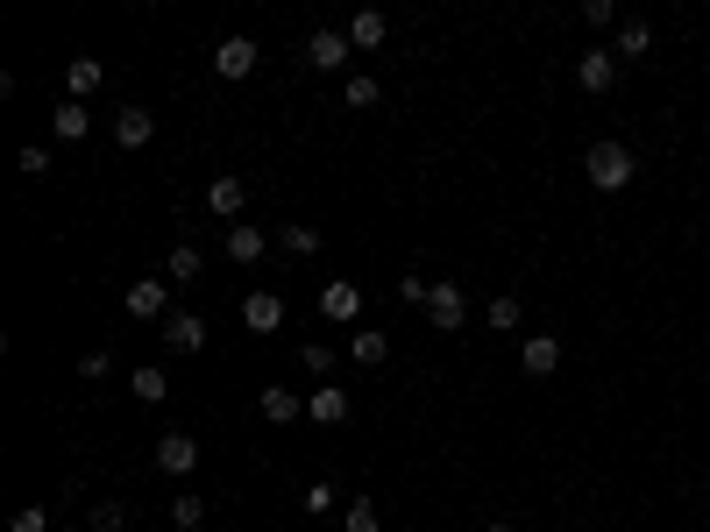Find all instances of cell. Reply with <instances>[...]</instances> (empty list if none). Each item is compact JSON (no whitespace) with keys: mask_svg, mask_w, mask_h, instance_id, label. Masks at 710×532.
Instances as JSON below:
<instances>
[{"mask_svg":"<svg viewBox=\"0 0 710 532\" xmlns=\"http://www.w3.org/2000/svg\"><path fill=\"white\" fill-rule=\"evenodd\" d=\"M583 178H590L597 192H626L632 178H640V163H632L626 143H590L583 149Z\"/></svg>","mask_w":710,"mask_h":532,"instance_id":"6da1fadb","label":"cell"},{"mask_svg":"<svg viewBox=\"0 0 710 532\" xmlns=\"http://www.w3.org/2000/svg\"><path fill=\"white\" fill-rule=\"evenodd\" d=\"M121 306H128V319H171V278H135Z\"/></svg>","mask_w":710,"mask_h":532,"instance_id":"7a4b0ae2","label":"cell"},{"mask_svg":"<svg viewBox=\"0 0 710 532\" xmlns=\"http://www.w3.org/2000/svg\"><path fill=\"white\" fill-rule=\"evenodd\" d=\"M349 57H356L349 29H313V36H306V65L313 71H349Z\"/></svg>","mask_w":710,"mask_h":532,"instance_id":"3957f363","label":"cell"},{"mask_svg":"<svg viewBox=\"0 0 710 532\" xmlns=\"http://www.w3.org/2000/svg\"><path fill=\"white\" fill-rule=\"evenodd\" d=\"M427 319H433V333H462L470 327V292H462V284H433Z\"/></svg>","mask_w":710,"mask_h":532,"instance_id":"277c9868","label":"cell"},{"mask_svg":"<svg viewBox=\"0 0 710 532\" xmlns=\"http://www.w3.org/2000/svg\"><path fill=\"white\" fill-rule=\"evenodd\" d=\"M576 86H583V93H611V86H618V50H611V43H597V50L576 57Z\"/></svg>","mask_w":710,"mask_h":532,"instance_id":"5b68a950","label":"cell"},{"mask_svg":"<svg viewBox=\"0 0 710 532\" xmlns=\"http://www.w3.org/2000/svg\"><path fill=\"white\" fill-rule=\"evenodd\" d=\"M241 206H249V178L221 171L214 185H206V213H214V220H241Z\"/></svg>","mask_w":710,"mask_h":532,"instance_id":"8992f818","label":"cell"},{"mask_svg":"<svg viewBox=\"0 0 710 532\" xmlns=\"http://www.w3.org/2000/svg\"><path fill=\"white\" fill-rule=\"evenodd\" d=\"M157 468L185 483L192 468H200V440H192V433H164V440H157Z\"/></svg>","mask_w":710,"mask_h":532,"instance_id":"52a82bcc","label":"cell"},{"mask_svg":"<svg viewBox=\"0 0 710 532\" xmlns=\"http://www.w3.org/2000/svg\"><path fill=\"white\" fill-rule=\"evenodd\" d=\"M256 71V43L249 36H221L214 43V79H249Z\"/></svg>","mask_w":710,"mask_h":532,"instance_id":"ba28073f","label":"cell"},{"mask_svg":"<svg viewBox=\"0 0 710 532\" xmlns=\"http://www.w3.org/2000/svg\"><path fill=\"white\" fill-rule=\"evenodd\" d=\"M114 143L121 149H149L157 143V114H149V106H121L114 114Z\"/></svg>","mask_w":710,"mask_h":532,"instance_id":"9c48e42d","label":"cell"},{"mask_svg":"<svg viewBox=\"0 0 710 532\" xmlns=\"http://www.w3.org/2000/svg\"><path fill=\"white\" fill-rule=\"evenodd\" d=\"M164 348H171V355H200L206 348V319L200 313H171L164 319Z\"/></svg>","mask_w":710,"mask_h":532,"instance_id":"30bf717a","label":"cell"},{"mask_svg":"<svg viewBox=\"0 0 710 532\" xmlns=\"http://www.w3.org/2000/svg\"><path fill=\"white\" fill-rule=\"evenodd\" d=\"M241 327H249V333H278L284 327V298L278 292H249V298H241Z\"/></svg>","mask_w":710,"mask_h":532,"instance_id":"8fae6325","label":"cell"},{"mask_svg":"<svg viewBox=\"0 0 710 532\" xmlns=\"http://www.w3.org/2000/svg\"><path fill=\"white\" fill-rule=\"evenodd\" d=\"M306 419L313 426H341V419H349V390H341V384H313L306 390Z\"/></svg>","mask_w":710,"mask_h":532,"instance_id":"7c38bea8","label":"cell"},{"mask_svg":"<svg viewBox=\"0 0 710 532\" xmlns=\"http://www.w3.org/2000/svg\"><path fill=\"white\" fill-rule=\"evenodd\" d=\"M519 370H526V376H554V370H562V341H554V333H526Z\"/></svg>","mask_w":710,"mask_h":532,"instance_id":"4fadbf2b","label":"cell"},{"mask_svg":"<svg viewBox=\"0 0 710 532\" xmlns=\"http://www.w3.org/2000/svg\"><path fill=\"white\" fill-rule=\"evenodd\" d=\"M320 313L335 319V327H356L362 319V284H320Z\"/></svg>","mask_w":710,"mask_h":532,"instance_id":"5bb4252c","label":"cell"},{"mask_svg":"<svg viewBox=\"0 0 710 532\" xmlns=\"http://www.w3.org/2000/svg\"><path fill=\"white\" fill-rule=\"evenodd\" d=\"M50 128H57V143H86V128H93V106H86V100H65V106L50 114Z\"/></svg>","mask_w":710,"mask_h":532,"instance_id":"9a60e30c","label":"cell"},{"mask_svg":"<svg viewBox=\"0 0 710 532\" xmlns=\"http://www.w3.org/2000/svg\"><path fill=\"white\" fill-rule=\"evenodd\" d=\"M100 79H108V65H100V57H71V65H65L71 100H93V93H100Z\"/></svg>","mask_w":710,"mask_h":532,"instance_id":"2e32d148","label":"cell"},{"mask_svg":"<svg viewBox=\"0 0 710 532\" xmlns=\"http://www.w3.org/2000/svg\"><path fill=\"white\" fill-rule=\"evenodd\" d=\"M256 405H263V419H270V426H292V419H306V398H292L284 384H270Z\"/></svg>","mask_w":710,"mask_h":532,"instance_id":"e0dca14e","label":"cell"},{"mask_svg":"<svg viewBox=\"0 0 710 532\" xmlns=\"http://www.w3.org/2000/svg\"><path fill=\"white\" fill-rule=\"evenodd\" d=\"M519 319H526V306H519V292H497L491 306H483V327H491V333H519Z\"/></svg>","mask_w":710,"mask_h":532,"instance_id":"ac0fdd59","label":"cell"},{"mask_svg":"<svg viewBox=\"0 0 710 532\" xmlns=\"http://www.w3.org/2000/svg\"><path fill=\"white\" fill-rule=\"evenodd\" d=\"M349 355L362 362V370H384L391 341H384V333H376V327H356V333H349Z\"/></svg>","mask_w":710,"mask_h":532,"instance_id":"d6986e66","label":"cell"},{"mask_svg":"<svg viewBox=\"0 0 710 532\" xmlns=\"http://www.w3.org/2000/svg\"><path fill=\"white\" fill-rule=\"evenodd\" d=\"M646 50H654V22L626 14V22H618V57H646Z\"/></svg>","mask_w":710,"mask_h":532,"instance_id":"ffe728a7","label":"cell"},{"mask_svg":"<svg viewBox=\"0 0 710 532\" xmlns=\"http://www.w3.org/2000/svg\"><path fill=\"white\" fill-rule=\"evenodd\" d=\"M128 390H135V398H143V405H164V398H171V376H164L157 362H143V370L128 376Z\"/></svg>","mask_w":710,"mask_h":532,"instance_id":"44dd1931","label":"cell"},{"mask_svg":"<svg viewBox=\"0 0 710 532\" xmlns=\"http://www.w3.org/2000/svg\"><path fill=\"white\" fill-rule=\"evenodd\" d=\"M263 249H270L263 227H228V263H256Z\"/></svg>","mask_w":710,"mask_h":532,"instance_id":"7402d4cb","label":"cell"},{"mask_svg":"<svg viewBox=\"0 0 710 532\" xmlns=\"http://www.w3.org/2000/svg\"><path fill=\"white\" fill-rule=\"evenodd\" d=\"M171 525H178V532H200V525H206V497H200V490H178V497H171Z\"/></svg>","mask_w":710,"mask_h":532,"instance_id":"603a6c76","label":"cell"},{"mask_svg":"<svg viewBox=\"0 0 710 532\" xmlns=\"http://www.w3.org/2000/svg\"><path fill=\"white\" fill-rule=\"evenodd\" d=\"M341 525H349V532H384V511H376V497H349V505H341Z\"/></svg>","mask_w":710,"mask_h":532,"instance_id":"cb8c5ba5","label":"cell"},{"mask_svg":"<svg viewBox=\"0 0 710 532\" xmlns=\"http://www.w3.org/2000/svg\"><path fill=\"white\" fill-rule=\"evenodd\" d=\"M200 270H206V256L192 249V241H178V249H171V263H164V278H171V284H192Z\"/></svg>","mask_w":710,"mask_h":532,"instance_id":"d4e9b609","label":"cell"},{"mask_svg":"<svg viewBox=\"0 0 710 532\" xmlns=\"http://www.w3.org/2000/svg\"><path fill=\"white\" fill-rule=\"evenodd\" d=\"M349 43H356V50H376V43H384V8H362L349 22Z\"/></svg>","mask_w":710,"mask_h":532,"instance_id":"484cf974","label":"cell"},{"mask_svg":"<svg viewBox=\"0 0 710 532\" xmlns=\"http://www.w3.org/2000/svg\"><path fill=\"white\" fill-rule=\"evenodd\" d=\"M278 241H284V256H320V227H306V220L278 227Z\"/></svg>","mask_w":710,"mask_h":532,"instance_id":"4316f807","label":"cell"},{"mask_svg":"<svg viewBox=\"0 0 710 532\" xmlns=\"http://www.w3.org/2000/svg\"><path fill=\"white\" fill-rule=\"evenodd\" d=\"M341 93H349V106H376V100H384V86H376L370 71H349V79H341Z\"/></svg>","mask_w":710,"mask_h":532,"instance_id":"83f0119b","label":"cell"},{"mask_svg":"<svg viewBox=\"0 0 710 532\" xmlns=\"http://www.w3.org/2000/svg\"><path fill=\"white\" fill-rule=\"evenodd\" d=\"M298 362H306L320 384H335V376H327V370H335V341H306V348H298Z\"/></svg>","mask_w":710,"mask_h":532,"instance_id":"f1b7e54d","label":"cell"},{"mask_svg":"<svg viewBox=\"0 0 710 532\" xmlns=\"http://www.w3.org/2000/svg\"><path fill=\"white\" fill-rule=\"evenodd\" d=\"M86 525H93V532H128V511H121V505H93V511H86Z\"/></svg>","mask_w":710,"mask_h":532,"instance_id":"f546056e","label":"cell"},{"mask_svg":"<svg viewBox=\"0 0 710 532\" xmlns=\"http://www.w3.org/2000/svg\"><path fill=\"white\" fill-rule=\"evenodd\" d=\"M398 298H405V306H427V298H433V278H419V270H405V278H398Z\"/></svg>","mask_w":710,"mask_h":532,"instance_id":"4dcf8cb0","label":"cell"},{"mask_svg":"<svg viewBox=\"0 0 710 532\" xmlns=\"http://www.w3.org/2000/svg\"><path fill=\"white\" fill-rule=\"evenodd\" d=\"M8 532H50V511H43V505H22L8 519Z\"/></svg>","mask_w":710,"mask_h":532,"instance_id":"1f68e13d","label":"cell"},{"mask_svg":"<svg viewBox=\"0 0 710 532\" xmlns=\"http://www.w3.org/2000/svg\"><path fill=\"white\" fill-rule=\"evenodd\" d=\"M108 370H114V355H108V348H86V355H79V376H86V384H100Z\"/></svg>","mask_w":710,"mask_h":532,"instance_id":"d6a6232c","label":"cell"},{"mask_svg":"<svg viewBox=\"0 0 710 532\" xmlns=\"http://www.w3.org/2000/svg\"><path fill=\"white\" fill-rule=\"evenodd\" d=\"M583 22H590V29H611L618 8H611V0H583Z\"/></svg>","mask_w":710,"mask_h":532,"instance_id":"836d02e7","label":"cell"},{"mask_svg":"<svg viewBox=\"0 0 710 532\" xmlns=\"http://www.w3.org/2000/svg\"><path fill=\"white\" fill-rule=\"evenodd\" d=\"M335 505H341L335 483H313V490H306V511H335Z\"/></svg>","mask_w":710,"mask_h":532,"instance_id":"e575fe53","label":"cell"},{"mask_svg":"<svg viewBox=\"0 0 710 532\" xmlns=\"http://www.w3.org/2000/svg\"><path fill=\"white\" fill-rule=\"evenodd\" d=\"M22 171H29V178H43V171H50V149L29 143V149H22Z\"/></svg>","mask_w":710,"mask_h":532,"instance_id":"d590c367","label":"cell"},{"mask_svg":"<svg viewBox=\"0 0 710 532\" xmlns=\"http://www.w3.org/2000/svg\"><path fill=\"white\" fill-rule=\"evenodd\" d=\"M483 532H511V525H483Z\"/></svg>","mask_w":710,"mask_h":532,"instance_id":"8d00e7d4","label":"cell"}]
</instances>
